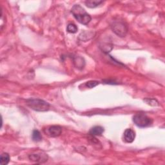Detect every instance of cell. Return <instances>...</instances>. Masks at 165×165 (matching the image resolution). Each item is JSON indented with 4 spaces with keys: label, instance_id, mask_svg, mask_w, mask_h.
Segmentation results:
<instances>
[{
    "label": "cell",
    "instance_id": "6da1fadb",
    "mask_svg": "<svg viewBox=\"0 0 165 165\" xmlns=\"http://www.w3.org/2000/svg\"><path fill=\"white\" fill-rule=\"evenodd\" d=\"M71 12L78 22L82 25H87L91 21V16L79 5H75L71 10Z\"/></svg>",
    "mask_w": 165,
    "mask_h": 165
},
{
    "label": "cell",
    "instance_id": "7a4b0ae2",
    "mask_svg": "<svg viewBox=\"0 0 165 165\" xmlns=\"http://www.w3.org/2000/svg\"><path fill=\"white\" fill-rule=\"evenodd\" d=\"M26 105L37 112H46L49 110L50 105L46 101L39 99H30L26 101Z\"/></svg>",
    "mask_w": 165,
    "mask_h": 165
},
{
    "label": "cell",
    "instance_id": "3957f363",
    "mask_svg": "<svg viewBox=\"0 0 165 165\" xmlns=\"http://www.w3.org/2000/svg\"><path fill=\"white\" fill-rule=\"evenodd\" d=\"M135 125L140 128L148 127L152 123V120L144 114H137L133 117Z\"/></svg>",
    "mask_w": 165,
    "mask_h": 165
},
{
    "label": "cell",
    "instance_id": "277c9868",
    "mask_svg": "<svg viewBox=\"0 0 165 165\" xmlns=\"http://www.w3.org/2000/svg\"><path fill=\"white\" fill-rule=\"evenodd\" d=\"M112 29L114 33L119 37H125L127 33V27L123 22H115L112 25Z\"/></svg>",
    "mask_w": 165,
    "mask_h": 165
},
{
    "label": "cell",
    "instance_id": "5b68a950",
    "mask_svg": "<svg viewBox=\"0 0 165 165\" xmlns=\"http://www.w3.org/2000/svg\"><path fill=\"white\" fill-rule=\"evenodd\" d=\"M124 140L127 143H131L135 138V133L131 128H127L124 132Z\"/></svg>",
    "mask_w": 165,
    "mask_h": 165
},
{
    "label": "cell",
    "instance_id": "8992f818",
    "mask_svg": "<svg viewBox=\"0 0 165 165\" xmlns=\"http://www.w3.org/2000/svg\"><path fill=\"white\" fill-rule=\"evenodd\" d=\"M62 132V128L59 126H52L50 127L48 129V134L50 135V137H58L61 134Z\"/></svg>",
    "mask_w": 165,
    "mask_h": 165
},
{
    "label": "cell",
    "instance_id": "52a82bcc",
    "mask_svg": "<svg viewBox=\"0 0 165 165\" xmlns=\"http://www.w3.org/2000/svg\"><path fill=\"white\" fill-rule=\"evenodd\" d=\"M29 159L34 162H45L47 161V155L46 154L42 155L41 154H32L29 155Z\"/></svg>",
    "mask_w": 165,
    "mask_h": 165
},
{
    "label": "cell",
    "instance_id": "ba28073f",
    "mask_svg": "<svg viewBox=\"0 0 165 165\" xmlns=\"http://www.w3.org/2000/svg\"><path fill=\"white\" fill-rule=\"evenodd\" d=\"M103 132H104V128L101 126H95L92 128L89 131V134L94 136L101 135Z\"/></svg>",
    "mask_w": 165,
    "mask_h": 165
},
{
    "label": "cell",
    "instance_id": "9c48e42d",
    "mask_svg": "<svg viewBox=\"0 0 165 165\" xmlns=\"http://www.w3.org/2000/svg\"><path fill=\"white\" fill-rule=\"evenodd\" d=\"M103 2V1H98V0H88V1L85 2V5L87 7L93 9L97 7Z\"/></svg>",
    "mask_w": 165,
    "mask_h": 165
},
{
    "label": "cell",
    "instance_id": "30bf717a",
    "mask_svg": "<svg viewBox=\"0 0 165 165\" xmlns=\"http://www.w3.org/2000/svg\"><path fill=\"white\" fill-rule=\"evenodd\" d=\"M74 64L75 65V66H76L77 68H82L85 65V61L83 59V58H82L81 57H76L74 60Z\"/></svg>",
    "mask_w": 165,
    "mask_h": 165
},
{
    "label": "cell",
    "instance_id": "8fae6325",
    "mask_svg": "<svg viewBox=\"0 0 165 165\" xmlns=\"http://www.w3.org/2000/svg\"><path fill=\"white\" fill-rule=\"evenodd\" d=\"M10 156L7 153H3L0 157V163L2 165H6L9 163Z\"/></svg>",
    "mask_w": 165,
    "mask_h": 165
},
{
    "label": "cell",
    "instance_id": "7c38bea8",
    "mask_svg": "<svg viewBox=\"0 0 165 165\" xmlns=\"http://www.w3.org/2000/svg\"><path fill=\"white\" fill-rule=\"evenodd\" d=\"M32 139L34 141L39 142L42 139V136H41V133L37 130H34L32 132Z\"/></svg>",
    "mask_w": 165,
    "mask_h": 165
},
{
    "label": "cell",
    "instance_id": "4fadbf2b",
    "mask_svg": "<svg viewBox=\"0 0 165 165\" xmlns=\"http://www.w3.org/2000/svg\"><path fill=\"white\" fill-rule=\"evenodd\" d=\"M78 30V29L77 26L74 23L68 24L67 26V28H66L67 32H69V33H72V34L76 33Z\"/></svg>",
    "mask_w": 165,
    "mask_h": 165
},
{
    "label": "cell",
    "instance_id": "5bb4252c",
    "mask_svg": "<svg viewBox=\"0 0 165 165\" xmlns=\"http://www.w3.org/2000/svg\"><path fill=\"white\" fill-rule=\"evenodd\" d=\"M99 84V81H90L87 82L85 85L89 88H92L96 87L97 85H98Z\"/></svg>",
    "mask_w": 165,
    "mask_h": 165
},
{
    "label": "cell",
    "instance_id": "9a60e30c",
    "mask_svg": "<svg viewBox=\"0 0 165 165\" xmlns=\"http://www.w3.org/2000/svg\"><path fill=\"white\" fill-rule=\"evenodd\" d=\"M145 102H147V103H148V105H150L152 106H157L159 105V103L155 100V99H146L144 100Z\"/></svg>",
    "mask_w": 165,
    "mask_h": 165
}]
</instances>
